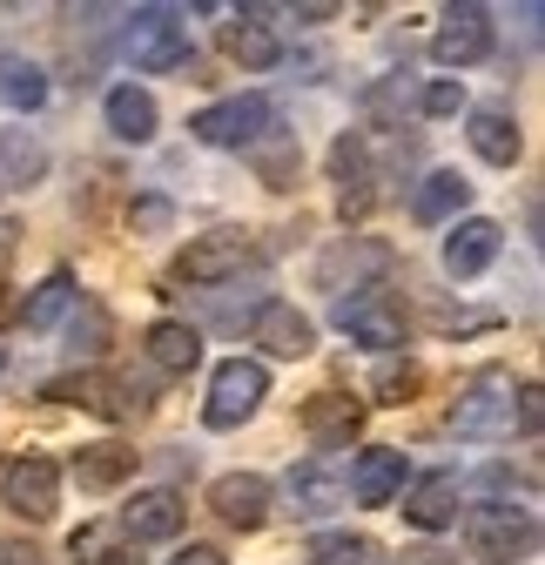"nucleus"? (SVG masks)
Instances as JSON below:
<instances>
[{
	"instance_id": "31",
	"label": "nucleus",
	"mask_w": 545,
	"mask_h": 565,
	"mask_svg": "<svg viewBox=\"0 0 545 565\" xmlns=\"http://www.w3.org/2000/svg\"><path fill=\"white\" fill-rule=\"evenodd\" d=\"M310 565H384V545L377 539H351V532H330V539H317L310 545Z\"/></svg>"
},
{
	"instance_id": "13",
	"label": "nucleus",
	"mask_w": 545,
	"mask_h": 565,
	"mask_svg": "<svg viewBox=\"0 0 545 565\" xmlns=\"http://www.w3.org/2000/svg\"><path fill=\"white\" fill-rule=\"evenodd\" d=\"M135 545H162V539H175L182 525H189V505H182V491H169V484H156V491H135V499L121 505V519H115Z\"/></svg>"
},
{
	"instance_id": "32",
	"label": "nucleus",
	"mask_w": 545,
	"mask_h": 565,
	"mask_svg": "<svg viewBox=\"0 0 545 565\" xmlns=\"http://www.w3.org/2000/svg\"><path fill=\"white\" fill-rule=\"evenodd\" d=\"M67 317H75V323H67V337H75V358H101V350H108V310L101 303H75V310H67Z\"/></svg>"
},
{
	"instance_id": "4",
	"label": "nucleus",
	"mask_w": 545,
	"mask_h": 565,
	"mask_svg": "<svg viewBox=\"0 0 545 565\" xmlns=\"http://www.w3.org/2000/svg\"><path fill=\"white\" fill-rule=\"evenodd\" d=\"M128 61L142 67V75H175V67H189L195 47L182 34V14L175 8H142L128 28Z\"/></svg>"
},
{
	"instance_id": "34",
	"label": "nucleus",
	"mask_w": 545,
	"mask_h": 565,
	"mask_svg": "<svg viewBox=\"0 0 545 565\" xmlns=\"http://www.w3.org/2000/svg\"><path fill=\"white\" fill-rule=\"evenodd\" d=\"M128 223H135V236H162L175 223V202L169 195H135L128 202Z\"/></svg>"
},
{
	"instance_id": "16",
	"label": "nucleus",
	"mask_w": 545,
	"mask_h": 565,
	"mask_svg": "<svg viewBox=\"0 0 545 565\" xmlns=\"http://www.w3.org/2000/svg\"><path fill=\"white\" fill-rule=\"evenodd\" d=\"M404 478H412V465H404V451L397 445H371V451H357V465H351V499L357 505H391L397 491H404Z\"/></svg>"
},
{
	"instance_id": "30",
	"label": "nucleus",
	"mask_w": 545,
	"mask_h": 565,
	"mask_svg": "<svg viewBox=\"0 0 545 565\" xmlns=\"http://www.w3.org/2000/svg\"><path fill=\"white\" fill-rule=\"evenodd\" d=\"M0 169H8V182H41L47 175V141L34 128H0Z\"/></svg>"
},
{
	"instance_id": "10",
	"label": "nucleus",
	"mask_w": 545,
	"mask_h": 565,
	"mask_svg": "<svg viewBox=\"0 0 545 565\" xmlns=\"http://www.w3.org/2000/svg\"><path fill=\"white\" fill-rule=\"evenodd\" d=\"M284 499H290V519H323L351 499V484H344V465L336 458H303L290 478H284Z\"/></svg>"
},
{
	"instance_id": "7",
	"label": "nucleus",
	"mask_w": 545,
	"mask_h": 565,
	"mask_svg": "<svg viewBox=\"0 0 545 565\" xmlns=\"http://www.w3.org/2000/svg\"><path fill=\"white\" fill-rule=\"evenodd\" d=\"M0 505L8 512H21V519H54V505H61V465L54 458H41V451H28V458H14L8 471H0Z\"/></svg>"
},
{
	"instance_id": "9",
	"label": "nucleus",
	"mask_w": 545,
	"mask_h": 565,
	"mask_svg": "<svg viewBox=\"0 0 545 565\" xmlns=\"http://www.w3.org/2000/svg\"><path fill=\"white\" fill-rule=\"evenodd\" d=\"M297 424H303V438L317 445V458H330V451H344L364 431V404L344 397V391H317V397H303Z\"/></svg>"
},
{
	"instance_id": "11",
	"label": "nucleus",
	"mask_w": 545,
	"mask_h": 565,
	"mask_svg": "<svg viewBox=\"0 0 545 565\" xmlns=\"http://www.w3.org/2000/svg\"><path fill=\"white\" fill-rule=\"evenodd\" d=\"M492 54V8H451L431 34V61L438 67H479Z\"/></svg>"
},
{
	"instance_id": "26",
	"label": "nucleus",
	"mask_w": 545,
	"mask_h": 565,
	"mask_svg": "<svg viewBox=\"0 0 545 565\" xmlns=\"http://www.w3.org/2000/svg\"><path fill=\"white\" fill-rule=\"evenodd\" d=\"M464 202H471V182H464L458 169H431V175L412 189V216H418V223H451Z\"/></svg>"
},
{
	"instance_id": "12",
	"label": "nucleus",
	"mask_w": 545,
	"mask_h": 565,
	"mask_svg": "<svg viewBox=\"0 0 545 565\" xmlns=\"http://www.w3.org/2000/svg\"><path fill=\"white\" fill-rule=\"evenodd\" d=\"M249 343H263L269 358H310V350H317V323H310L297 303L269 297V303H256V317H249Z\"/></svg>"
},
{
	"instance_id": "15",
	"label": "nucleus",
	"mask_w": 545,
	"mask_h": 565,
	"mask_svg": "<svg viewBox=\"0 0 545 565\" xmlns=\"http://www.w3.org/2000/svg\"><path fill=\"white\" fill-rule=\"evenodd\" d=\"M499 249H505V230H499L492 216H471V223H458V230L445 236V269H451L458 282H471V276H485V269L499 263Z\"/></svg>"
},
{
	"instance_id": "24",
	"label": "nucleus",
	"mask_w": 545,
	"mask_h": 565,
	"mask_svg": "<svg viewBox=\"0 0 545 565\" xmlns=\"http://www.w3.org/2000/svg\"><path fill=\"white\" fill-rule=\"evenodd\" d=\"M101 115H108V128H115L121 141H156V121H162V108H156V95H149V88H135V82H121V88H108V102H101Z\"/></svg>"
},
{
	"instance_id": "23",
	"label": "nucleus",
	"mask_w": 545,
	"mask_h": 565,
	"mask_svg": "<svg viewBox=\"0 0 545 565\" xmlns=\"http://www.w3.org/2000/svg\"><path fill=\"white\" fill-rule=\"evenodd\" d=\"M464 135H471V149H479L492 169H512L519 149H525V135H519V121L505 108H471L464 115Z\"/></svg>"
},
{
	"instance_id": "19",
	"label": "nucleus",
	"mask_w": 545,
	"mask_h": 565,
	"mask_svg": "<svg viewBox=\"0 0 545 565\" xmlns=\"http://www.w3.org/2000/svg\"><path fill=\"white\" fill-rule=\"evenodd\" d=\"M384 263H391V249H384V243H351V236H344L336 249H323V256H317V282H323V290H344V276H351V290H371L364 276H377Z\"/></svg>"
},
{
	"instance_id": "25",
	"label": "nucleus",
	"mask_w": 545,
	"mask_h": 565,
	"mask_svg": "<svg viewBox=\"0 0 545 565\" xmlns=\"http://www.w3.org/2000/svg\"><path fill=\"white\" fill-rule=\"evenodd\" d=\"M135 465H142V451H128V445H82L75 451V484L82 491H115V484H128L135 478Z\"/></svg>"
},
{
	"instance_id": "28",
	"label": "nucleus",
	"mask_w": 545,
	"mask_h": 565,
	"mask_svg": "<svg viewBox=\"0 0 545 565\" xmlns=\"http://www.w3.org/2000/svg\"><path fill=\"white\" fill-rule=\"evenodd\" d=\"M0 102H8L14 115H34V108L47 102L41 61H28V54H0Z\"/></svg>"
},
{
	"instance_id": "17",
	"label": "nucleus",
	"mask_w": 545,
	"mask_h": 565,
	"mask_svg": "<svg viewBox=\"0 0 545 565\" xmlns=\"http://www.w3.org/2000/svg\"><path fill=\"white\" fill-rule=\"evenodd\" d=\"M210 512H216L223 525H236V532H256V525L269 519V478H256V471L216 478V484H210Z\"/></svg>"
},
{
	"instance_id": "18",
	"label": "nucleus",
	"mask_w": 545,
	"mask_h": 565,
	"mask_svg": "<svg viewBox=\"0 0 545 565\" xmlns=\"http://www.w3.org/2000/svg\"><path fill=\"white\" fill-rule=\"evenodd\" d=\"M330 175H336V195H344V216H364L371 209V149H364V135H336V149H330Z\"/></svg>"
},
{
	"instance_id": "29",
	"label": "nucleus",
	"mask_w": 545,
	"mask_h": 565,
	"mask_svg": "<svg viewBox=\"0 0 545 565\" xmlns=\"http://www.w3.org/2000/svg\"><path fill=\"white\" fill-rule=\"evenodd\" d=\"M75 303H82L75 276H67V269H54V276L41 282V290H34V297L21 303V323H28V330H54V323H61L67 310H75Z\"/></svg>"
},
{
	"instance_id": "22",
	"label": "nucleus",
	"mask_w": 545,
	"mask_h": 565,
	"mask_svg": "<svg viewBox=\"0 0 545 565\" xmlns=\"http://www.w3.org/2000/svg\"><path fill=\"white\" fill-rule=\"evenodd\" d=\"M47 397H67V404H88L101 417H135L149 411V397L135 384H115V377H67V384H47Z\"/></svg>"
},
{
	"instance_id": "6",
	"label": "nucleus",
	"mask_w": 545,
	"mask_h": 565,
	"mask_svg": "<svg viewBox=\"0 0 545 565\" xmlns=\"http://www.w3.org/2000/svg\"><path fill=\"white\" fill-rule=\"evenodd\" d=\"M336 330H344L351 343H364V350H404V343H412L404 310H397L384 290H351V297H336Z\"/></svg>"
},
{
	"instance_id": "41",
	"label": "nucleus",
	"mask_w": 545,
	"mask_h": 565,
	"mask_svg": "<svg viewBox=\"0 0 545 565\" xmlns=\"http://www.w3.org/2000/svg\"><path fill=\"white\" fill-rule=\"evenodd\" d=\"M0 364H8V350H0Z\"/></svg>"
},
{
	"instance_id": "20",
	"label": "nucleus",
	"mask_w": 545,
	"mask_h": 565,
	"mask_svg": "<svg viewBox=\"0 0 545 565\" xmlns=\"http://www.w3.org/2000/svg\"><path fill=\"white\" fill-rule=\"evenodd\" d=\"M67 552H75V565H149L142 545H135L115 519H88V525H75Z\"/></svg>"
},
{
	"instance_id": "35",
	"label": "nucleus",
	"mask_w": 545,
	"mask_h": 565,
	"mask_svg": "<svg viewBox=\"0 0 545 565\" xmlns=\"http://www.w3.org/2000/svg\"><path fill=\"white\" fill-rule=\"evenodd\" d=\"M418 108H425L431 121H445V115H458V108H464V88H458V82H431V88L418 95Z\"/></svg>"
},
{
	"instance_id": "8",
	"label": "nucleus",
	"mask_w": 545,
	"mask_h": 565,
	"mask_svg": "<svg viewBox=\"0 0 545 565\" xmlns=\"http://www.w3.org/2000/svg\"><path fill=\"white\" fill-rule=\"evenodd\" d=\"M249 256H256V236L249 230H210V236H195L175 256V276L182 282H229V276H243Z\"/></svg>"
},
{
	"instance_id": "1",
	"label": "nucleus",
	"mask_w": 545,
	"mask_h": 565,
	"mask_svg": "<svg viewBox=\"0 0 545 565\" xmlns=\"http://www.w3.org/2000/svg\"><path fill=\"white\" fill-rule=\"evenodd\" d=\"M464 539H471V558H485V565L532 558L538 552V512L512 505V499H485V505L464 512Z\"/></svg>"
},
{
	"instance_id": "21",
	"label": "nucleus",
	"mask_w": 545,
	"mask_h": 565,
	"mask_svg": "<svg viewBox=\"0 0 545 565\" xmlns=\"http://www.w3.org/2000/svg\"><path fill=\"white\" fill-rule=\"evenodd\" d=\"M142 350L156 358V371H169V377H189V371L202 364V330H195V323H182V317H162V323H149Z\"/></svg>"
},
{
	"instance_id": "27",
	"label": "nucleus",
	"mask_w": 545,
	"mask_h": 565,
	"mask_svg": "<svg viewBox=\"0 0 545 565\" xmlns=\"http://www.w3.org/2000/svg\"><path fill=\"white\" fill-rule=\"evenodd\" d=\"M223 41H229V54H236L243 67H277V61H284V41H277V28L263 21V8H243Z\"/></svg>"
},
{
	"instance_id": "40",
	"label": "nucleus",
	"mask_w": 545,
	"mask_h": 565,
	"mask_svg": "<svg viewBox=\"0 0 545 565\" xmlns=\"http://www.w3.org/2000/svg\"><path fill=\"white\" fill-rule=\"evenodd\" d=\"M14 236H21L14 223H0V269H8V256H14Z\"/></svg>"
},
{
	"instance_id": "3",
	"label": "nucleus",
	"mask_w": 545,
	"mask_h": 565,
	"mask_svg": "<svg viewBox=\"0 0 545 565\" xmlns=\"http://www.w3.org/2000/svg\"><path fill=\"white\" fill-rule=\"evenodd\" d=\"M277 128H284V115L269 95H229V102H210L189 121V135L210 141V149H263Z\"/></svg>"
},
{
	"instance_id": "2",
	"label": "nucleus",
	"mask_w": 545,
	"mask_h": 565,
	"mask_svg": "<svg viewBox=\"0 0 545 565\" xmlns=\"http://www.w3.org/2000/svg\"><path fill=\"white\" fill-rule=\"evenodd\" d=\"M512 404H519V384L505 364H485L471 371L458 404H451V431L458 438H512Z\"/></svg>"
},
{
	"instance_id": "38",
	"label": "nucleus",
	"mask_w": 545,
	"mask_h": 565,
	"mask_svg": "<svg viewBox=\"0 0 545 565\" xmlns=\"http://www.w3.org/2000/svg\"><path fill=\"white\" fill-rule=\"evenodd\" d=\"M397 565H458V558H451V552H438V545H412Z\"/></svg>"
},
{
	"instance_id": "39",
	"label": "nucleus",
	"mask_w": 545,
	"mask_h": 565,
	"mask_svg": "<svg viewBox=\"0 0 545 565\" xmlns=\"http://www.w3.org/2000/svg\"><path fill=\"white\" fill-rule=\"evenodd\" d=\"M0 565H41V552H21V545H0Z\"/></svg>"
},
{
	"instance_id": "33",
	"label": "nucleus",
	"mask_w": 545,
	"mask_h": 565,
	"mask_svg": "<svg viewBox=\"0 0 545 565\" xmlns=\"http://www.w3.org/2000/svg\"><path fill=\"white\" fill-rule=\"evenodd\" d=\"M425 384V371L412 364V358H384V371H377V404H412V391Z\"/></svg>"
},
{
	"instance_id": "37",
	"label": "nucleus",
	"mask_w": 545,
	"mask_h": 565,
	"mask_svg": "<svg viewBox=\"0 0 545 565\" xmlns=\"http://www.w3.org/2000/svg\"><path fill=\"white\" fill-rule=\"evenodd\" d=\"M169 565H229V558H223L216 545H189V552H175Z\"/></svg>"
},
{
	"instance_id": "14",
	"label": "nucleus",
	"mask_w": 545,
	"mask_h": 565,
	"mask_svg": "<svg viewBox=\"0 0 545 565\" xmlns=\"http://www.w3.org/2000/svg\"><path fill=\"white\" fill-rule=\"evenodd\" d=\"M397 499H404V519H412L418 532H445V525H458L464 484H458V471H425L418 484H404Z\"/></svg>"
},
{
	"instance_id": "5",
	"label": "nucleus",
	"mask_w": 545,
	"mask_h": 565,
	"mask_svg": "<svg viewBox=\"0 0 545 565\" xmlns=\"http://www.w3.org/2000/svg\"><path fill=\"white\" fill-rule=\"evenodd\" d=\"M263 397H269V371L256 358H229L210 377V404H202V417H210V431H236L243 417H256Z\"/></svg>"
},
{
	"instance_id": "36",
	"label": "nucleus",
	"mask_w": 545,
	"mask_h": 565,
	"mask_svg": "<svg viewBox=\"0 0 545 565\" xmlns=\"http://www.w3.org/2000/svg\"><path fill=\"white\" fill-rule=\"evenodd\" d=\"M512 417H519V431H525V438H538V417H545V404H538V384H519V404H512Z\"/></svg>"
}]
</instances>
